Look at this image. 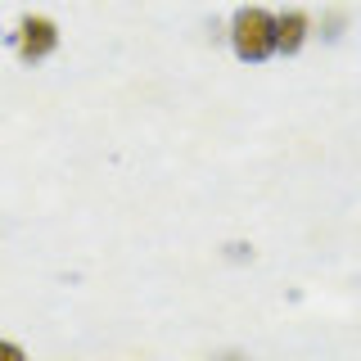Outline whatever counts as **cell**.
I'll use <instances>...</instances> for the list:
<instances>
[{"mask_svg": "<svg viewBox=\"0 0 361 361\" xmlns=\"http://www.w3.org/2000/svg\"><path fill=\"white\" fill-rule=\"evenodd\" d=\"M0 361H27V353H23L14 338H0Z\"/></svg>", "mask_w": 361, "mask_h": 361, "instance_id": "obj_4", "label": "cell"}, {"mask_svg": "<svg viewBox=\"0 0 361 361\" xmlns=\"http://www.w3.org/2000/svg\"><path fill=\"white\" fill-rule=\"evenodd\" d=\"M302 41H307V14H298V9L276 14V54H298Z\"/></svg>", "mask_w": 361, "mask_h": 361, "instance_id": "obj_3", "label": "cell"}, {"mask_svg": "<svg viewBox=\"0 0 361 361\" xmlns=\"http://www.w3.org/2000/svg\"><path fill=\"white\" fill-rule=\"evenodd\" d=\"M231 45H235V54H240L244 63L271 59V54H276V14H267V9H257V5L235 9V18H231Z\"/></svg>", "mask_w": 361, "mask_h": 361, "instance_id": "obj_1", "label": "cell"}, {"mask_svg": "<svg viewBox=\"0 0 361 361\" xmlns=\"http://www.w3.org/2000/svg\"><path fill=\"white\" fill-rule=\"evenodd\" d=\"M14 50L23 63H41L59 50V27H54L45 14H23L18 23V37H14Z\"/></svg>", "mask_w": 361, "mask_h": 361, "instance_id": "obj_2", "label": "cell"}]
</instances>
